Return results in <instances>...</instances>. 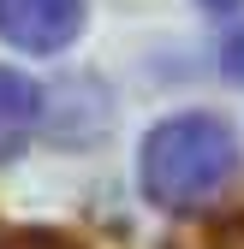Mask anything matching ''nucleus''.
<instances>
[{"label":"nucleus","instance_id":"f257e3e1","mask_svg":"<svg viewBox=\"0 0 244 249\" xmlns=\"http://www.w3.org/2000/svg\"><path fill=\"white\" fill-rule=\"evenodd\" d=\"M143 196L155 208H203L238 178V137L215 113H179L161 119L143 142Z\"/></svg>","mask_w":244,"mask_h":249},{"label":"nucleus","instance_id":"f03ea898","mask_svg":"<svg viewBox=\"0 0 244 249\" xmlns=\"http://www.w3.org/2000/svg\"><path fill=\"white\" fill-rule=\"evenodd\" d=\"M89 0H0V42L18 53H60L78 42Z\"/></svg>","mask_w":244,"mask_h":249},{"label":"nucleus","instance_id":"7ed1b4c3","mask_svg":"<svg viewBox=\"0 0 244 249\" xmlns=\"http://www.w3.org/2000/svg\"><path fill=\"white\" fill-rule=\"evenodd\" d=\"M36 119H42V89L30 83L24 71L0 66V166L18 160L36 137Z\"/></svg>","mask_w":244,"mask_h":249},{"label":"nucleus","instance_id":"20e7f679","mask_svg":"<svg viewBox=\"0 0 244 249\" xmlns=\"http://www.w3.org/2000/svg\"><path fill=\"white\" fill-rule=\"evenodd\" d=\"M221 71H226L232 83H244V24L226 30V42H221Z\"/></svg>","mask_w":244,"mask_h":249},{"label":"nucleus","instance_id":"39448f33","mask_svg":"<svg viewBox=\"0 0 244 249\" xmlns=\"http://www.w3.org/2000/svg\"><path fill=\"white\" fill-rule=\"evenodd\" d=\"M203 6H208V12H238L244 0H203Z\"/></svg>","mask_w":244,"mask_h":249}]
</instances>
